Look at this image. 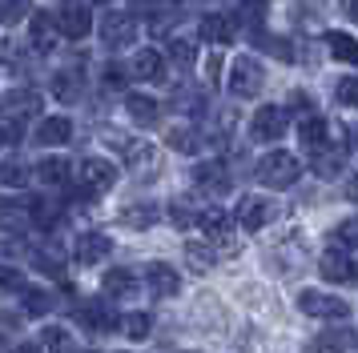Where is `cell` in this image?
Here are the masks:
<instances>
[{
	"label": "cell",
	"instance_id": "obj_9",
	"mask_svg": "<svg viewBox=\"0 0 358 353\" xmlns=\"http://www.w3.org/2000/svg\"><path fill=\"white\" fill-rule=\"evenodd\" d=\"M270 217H274L270 197H242V201H238V225H242V229H250V233L266 229V225H270Z\"/></svg>",
	"mask_w": 358,
	"mask_h": 353
},
{
	"label": "cell",
	"instance_id": "obj_42",
	"mask_svg": "<svg viewBox=\"0 0 358 353\" xmlns=\"http://www.w3.org/2000/svg\"><path fill=\"white\" fill-rule=\"evenodd\" d=\"M101 80H105V89H125V80H129V68H121V64H105Z\"/></svg>",
	"mask_w": 358,
	"mask_h": 353
},
{
	"label": "cell",
	"instance_id": "obj_37",
	"mask_svg": "<svg viewBox=\"0 0 358 353\" xmlns=\"http://www.w3.org/2000/svg\"><path fill=\"white\" fill-rule=\"evenodd\" d=\"M169 57H173L178 64H194V57H197L194 40H185V36H173V40H169Z\"/></svg>",
	"mask_w": 358,
	"mask_h": 353
},
{
	"label": "cell",
	"instance_id": "obj_31",
	"mask_svg": "<svg viewBox=\"0 0 358 353\" xmlns=\"http://www.w3.org/2000/svg\"><path fill=\"white\" fill-rule=\"evenodd\" d=\"M29 181H33V169H24L20 160H4V165H0V185L20 189V185H29Z\"/></svg>",
	"mask_w": 358,
	"mask_h": 353
},
{
	"label": "cell",
	"instance_id": "obj_20",
	"mask_svg": "<svg viewBox=\"0 0 358 353\" xmlns=\"http://www.w3.org/2000/svg\"><path fill=\"white\" fill-rule=\"evenodd\" d=\"M29 205L24 201H0V229H8V233H20V229H29Z\"/></svg>",
	"mask_w": 358,
	"mask_h": 353
},
{
	"label": "cell",
	"instance_id": "obj_1",
	"mask_svg": "<svg viewBox=\"0 0 358 353\" xmlns=\"http://www.w3.org/2000/svg\"><path fill=\"white\" fill-rule=\"evenodd\" d=\"M298 176H302V160L286 153V149H274V153H266L258 160V181L270 185V189H290Z\"/></svg>",
	"mask_w": 358,
	"mask_h": 353
},
{
	"label": "cell",
	"instance_id": "obj_38",
	"mask_svg": "<svg viewBox=\"0 0 358 353\" xmlns=\"http://www.w3.org/2000/svg\"><path fill=\"white\" fill-rule=\"evenodd\" d=\"M334 100H342V105H358V77H342L338 84H334Z\"/></svg>",
	"mask_w": 358,
	"mask_h": 353
},
{
	"label": "cell",
	"instance_id": "obj_16",
	"mask_svg": "<svg viewBox=\"0 0 358 353\" xmlns=\"http://www.w3.org/2000/svg\"><path fill=\"white\" fill-rule=\"evenodd\" d=\"M109 253H113V241L105 237V233H85V237L77 241V261H81V265H97V261H105Z\"/></svg>",
	"mask_w": 358,
	"mask_h": 353
},
{
	"label": "cell",
	"instance_id": "obj_27",
	"mask_svg": "<svg viewBox=\"0 0 358 353\" xmlns=\"http://www.w3.org/2000/svg\"><path fill=\"white\" fill-rule=\"evenodd\" d=\"M36 176L45 181V185H65L69 181V160L65 157H45L36 165Z\"/></svg>",
	"mask_w": 358,
	"mask_h": 353
},
{
	"label": "cell",
	"instance_id": "obj_44",
	"mask_svg": "<svg viewBox=\"0 0 358 353\" xmlns=\"http://www.w3.org/2000/svg\"><path fill=\"white\" fill-rule=\"evenodd\" d=\"M169 217H173V225H181V229H185V225L194 221V217H189V209H185V205H173V209H169Z\"/></svg>",
	"mask_w": 358,
	"mask_h": 353
},
{
	"label": "cell",
	"instance_id": "obj_40",
	"mask_svg": "<svg viewBox=\"0 0 358 353\" xmlns=\"http://www.w3.org/2000/svg\"><path fill=\"white\" fill-rule=\"evenodd\" d=\"M0 289L4 293H20L24 289V273L13 269V265H0Z\"/></svg>",
	"mask_w": 358,
	"mask_h": 353
},
{
	"label": "cell",
	"instance_id": "obj_19",
	"mask_svg": "<svg viewBox=\"0 0 358 353\" xmlns=\"http://www.w3.org/2000/svg\"><path fill=\"white\" fill-rule=\"evenodd\" d=\"M125 112H129V121H137V125H153L162 117V105L145 93H129L125 96Z\"/></svg>",
	"mask_w": 358,
	"mask_h": 353
},
{
	"label": "cell",
	"instance_id": "obj_4",
	"mask_svg": "<svg viewBox=\"0 0 358 353\" xmlns=\"http://www.w3.org/2000/svg\"><path fill=\"white\" fill-rule=\"evenodd\" d=\"M286 128H290L286 109L262 105V109L254 112V121H250V137H254V141H278V137H286Z\"/></svg>",
	"mask_w": 358,
	"mask_h": 353
},
{
	"label": "cell",
	"instance_id": "obj_36",
	"mask_svg": "<svg viewBox=\"0 0 358 353\" xmlns=\"http://www.w3.org/2000/svg\"><path fill=\"white\" fill-rule=\"evenodd\" d=\"M49 309H52V297H49V293H41V289L24 293V313H33V317H45Z\"/></svg>",
	"mask_w": 358,
	"mask_h": 353
},
{
	"label": "cell",
	"instance_id": "obj_34",
	"mask_svg": "<svg viewBox=\"0 0 358 353\" xmlns=\"http://www.w3.org/2000/svg\"><path fill=\"white\" fill-rule=\"evenodd\" d=\"M185 257H189V265H194L197 273H206L213 265V249L201 245V241H189V245H185Z\"/></svg>",
	"mask_w": 358,
	"mask_h": 353
},
{
	"label": "cell",
	"instance_id": "obj_30",
	"mask_svg": "<svg viewBox=\"0 0 358 353\" xmlns=\"http://www.w3.org/2000/svg\"><path fill=\"white\" fill-rule=\"evenodd\" d=\"M121 329H125L129 341H145L153 333V317L149 313H129V317H121Z\"/></svg>",
	"mask_w": 358,
	"mask_h": 353
},
{
	"label": "cell",
	"instance_id": "obj_25",
	"mask_svg": "<svg viewBox=\"0 0 358 353\" xmlns=\"http://www.w3.org/2000/svg\"><path fill=\"white\" fill-rule=\"evenodd\" d=\"M165 141H169V149H178V153H197V149H201V137H197V128H189V125L169 128Z\"/></svg>",
	"mask_w": 358,
	"mask_h": 353
},
{
	"label": "cell",
	"instance_id": "obj_33",
	"mask_svg": "<svg viewBox=\"0 0 358 353\" xmlns=\"http://www.w3.org/2000/svg\"><path fill=\"white\" fill-rule=\"evenodd\" d=\"M33 8V0H0V24H20Z\"/></svg>",
	"mask_w": 358,
	"mask_h": 353
},
{
	"label": "cell",
	"instance_id": "obj_5",
	"mask_svg": "<svg viewBox=\"0 0 358 353\" xmlns=\"http://www.w3.org/2000/svg\"><path fill=\"white\" fill-rule=\"evenodd\" d=\"M318 273L334 285H355L358 281V261L346 249H326L322 261H318Z\"/></svg>",
	"mask_w": 358,
	"mask_h": 353
},
{
	"label": "cell",
	"instance_id": "obj_15",
	"mask_svg": "<svg viewBox=\"0 0 358 353\" xmlns=\"http://www.w3.org/2000/svg\"><path fill=\"white\" fill-rule=\"evenodd\" d=\"M69 137H73V121H65V117H45L41 125H36L33 141L36 144H69Z\"/></svg>",
	"mask_w": 358,
	"mask_h": 353
},
{
	"label": "cell",
	"instance_id": "obj_29",
	"mask_svg": "<svg viewBox=\"0 0 358 353\" xmlns=\"http://www.w3.org/2000/svg\"><path fill=\"white\" fill-rule=\"evenodd\" d=\"M52 96H57V100H77V96H81V77H77L73 68H69V73H57V77H52Z\"/></svg>",
	"mask_w": 358,
	"mask_h": 353
},
{
	"label": "cell",
	"instance_id": "obj_22",
	"mask_svg": "<svg viewBox=\"0 0 358 353\" xmlns=\"http://www.w3.org/2000/svg\"><path fill=\"white\" fill-rule=\"evenodd\" d=\"M197 32H201V40H210V45H229V40H234V29H229L226 16H201Z\"/></svg>",
	"mask_w": 358,
	"mask_h": 353
},
{
	"label": "cell",
	"instance_id": "obj_10",
	"mask_svg": "<svg viewBox=\"0 0 358 353\" xmlns=\"http://www.w3.org/2000/svg\"><path fill=\"white\" fill-rule=\"evenodd\" d=\"M77 325L93 329V333H109V329H117V325H121V317L109 309V301H89V305H81V309H77Z\"/></svg>",
	"mask_w": 358,
	"mask_h": 353
},
{
	"label": "cell",
	"instance_id": "obj_18",
	"mask_svg": "<svg viewBox=\"0 0 358 353\" xmlns=\"http://www.w3.org/2000/svg\"><path fill=\"white\" fill-rule=\"evenodd\" d=\"M162 68H165L162 52H157V48H141V52H133V61H129V77L157 80V77H162Z\"/></svg>",
	"mask_w": 358,
	"mask_h": 353
},
{
	"label": "cell",
	"instance_id": "obj_3",
	"mask_svg": "<svg viewBox=\"0 0 358 353\" xmlns=\"http://www.w3.org/2000/svg\"><path fill=\"white\" fill-rule=\"evenodd\" d=\"M262 84H266V73H262V64L254 57H238L234 68H229V93L234 96H258Z\"/></svg>",
	"mask_w": 358,
	"mask_h": 353
},
{
	"label": "cell",
	"instance_id": "obj_13",
	"mask_svg": "<svg viewBox=\"0 0 358 353\" xmlns=\"http://www.w3.org/2000/svg\"><path fill=\"white\" fill-rule=\"evenodd\" d=\"M197 225L206 229V237H213L226 253H234L238 245H234V237H229V217L222 213V209H206V213H197Z\"/></svg>",
	"mask_w": 358,
	"mask_h": 353
},
{
	"label": "cell",
	"instance_id": "obj_43",
	"mask_svg": "<svg viewBox=\"0 0 358 353\" xmlns=\"http://www.w3.org/2000/svg\"><path fill=\"white\" fill-rule=\"evenodd\" d=\"M0 64H8V68H17V45L13 40H0Z\"/></svg>",
	"mask_w": 358,
	"mask_h": 353
},
{
	"label": "cell",
	"instance_id": "obj_8",
	"mask_svg": "<svg viewBox=\"0 0 358 353\" xmlns=\"http://www.w3.org/2000/svg\"><path fill=\"white\" fill-rule=\"evenodd\" d=\"M57 40H61L57 16H49V13H33V20H29V45H33V52L49 57L52 48H57Z\"/></svg>",
	"mask_w": 358,
	"mask_h": 353
},
{
	"label": "cell",
	"instance_id": "obj_26",
	"mask_svg": "<svg viewBox=\"0 0 358 353\" xmlns=\"http://www.w3.org/2000/svg\"><path fill=\"white\" fill-rule=\"evenodd\" d=\"M314 157V173L330 181L334 173H342V149H318V153H310Z\"/></svg>",
	"mask_w": 358,
	"mask_h": 353
},
{
	"label": "cell",
	"instance_id": "obj_7",
	"mask_svg": "<svg viewBox=\"0 0 358 353\" xmlns=\"http://www.w3.org/2000/svg\"><path fill=\"white\" fill-rule=\"evenodd\" d=\"M97 32H101V40H105L109 48H125L133 40L137 24H133L129 13H105L101 16V24H97Z\"/></svg>",
	"mask_w": 358,
	"mask_h": 353
},
{
	"label": "cell",
	"instance_id": "obj_11",
	"mask_svg": "<svg viewBox=\"0 0 358 353\" xmlns=\"http://www.w3.org/2000/svg\"><path fill=\"white\" fill-rule=\"evenodd\" d=\"M194 185L206 193H229V169L226 160H201V165H194Z\"/></svg>",
	"mask_w": 358,
	"mask_h": 353
},
{
	"label": "cell",
	"instance_id": "obj_12",
	"mask_svg": "<svg viewBox=\"0 0 358 353\" xmlns=\"http://www.w3.org/2000/svg\"><path fill=\"white\" fill-rule=\"evenodd\" d=\"M57 29H61V36H69V40H85V36L93 32V16H89V8H81V4H65V13L57 16Z\"/></svg>",
	"mask_w": 358,
	"mask_h": 353
},
{
	"label": "cell",
	"instance_id": "obj_45",
	"mask_svg": "<svg viewBox=\"0 0 358 353\" xmlns=\"http://www.w3.org/2000/svg\"><path fill=\"white\" fill-rule=\"evenodd\" d=\"M157 4H165V0H129L133 13H149V8H157Z\"/></svg>",
	"mask_w": 358,
	"mask_h": 353
},
{
	"label": "cell",
	"instance_id": "obj_17",
	"mask_svg": "<svg viewBox=\"0 0 358 353\" xmlns=\"http://www.w3.org/2000/svg\"><path fill=\"white\" fill-rule=\"evenodd\" d=\"M145 281H149V289H153L157 297H173V293L181 289V277L169 269L165 261H153V265H149V269H145Z\"/></svg>",
	"mask_w": 358,
	"mask_h": 353
},
{
	"label": "cell",
	"instance_id": "obj_49",
	"mask_svg": "<svg viewBox=\"0 0 358 353\" xmlns=\"http://www.w3.org/2000/svg\"><path fill=\"white\" fill-rule=\"evenodd\" d=\"M17 353H45V350H41V345H20Z\"/></svg>",
	"mask_w": 358,
	"mask_h": 353
},
{
	"label": "cell",
	"instance_id": "obj_32",
	"mask_svg": "<svg viewBox=\"0 0 358 353\" xmlns=\"http://www.w3.org/2000/svg\"><path fill=\"white\" fill-rule=\"evenodd\" d=\"M121 221L133 225V229H149V225L157 221V205H129L121 213Z\"/></svg>",
	"mask_w": 358,
	"mask_h": 353
},
{
	"label": "cell",
	"instance_id": "obj_47",
	"mask_svg": "<svg viewBox=\"0 0 358 353\" xmlns=\"http://www.w3.org/2000/svg\"><path fill=\"white\" fill-rule=\"evenodd\" d=\"M346 197H350V201H355V205H358V173L350 176V181H346Z\"/></svg>",
	"mask_w": 358,
	"mask_h": 353
},
{
	"label": "cell",
	"instance_id": "obj_21",
	"mask_svg": "<svg viewBox=\"0 0 358 353\" xmlns=\"http://www.w3.org/2000/svg\"><path fill=\"white\" fill-rule=\"evenodd\" d=\"M101 289H105L109 297H133V293H137V277H133L129 269H109L105 281H101Z\"/></svg>",
	"mask_w": 358,
	"mask_h": 353
},
{
	"label": "cell",
	"instance_id": "obj_46",
	"mask_svg": "<svg viewBox=\"0 0 358 353\" xmlns=\"http://www.w3.org/2000/svg\"><path fill=\"white\" fill-rule=\"evenodd\" d=\"M294 109H298V112H310V96H306V93H294Z\"/></svg>",
	"mask_w": 358,
	"mask_h": 353
},
{
	"label": "cell",
	"instance_id": "obj_24",
	"mask_svg": "<svg viewBox=\"0 0 358 353\" xmlns=\"http://www.w3.org/2000/svg\"><path fill=\"white\" fill-rule=\"evenodd\" d=\"M342 350H358V333L350 329H330L318 337V353H342Z\"/></svg>",
	"mask_w": 358,
	"mask_h": 353
},
{
	"label": "cell",
	"instance_id": "obj_35",
	"mask_svg": "<svg viewBox=\"0 0 358 353\" xmlns=\"http://www.w3.org/2000/svg\"><path fill=\"white\" fill-rule=\"evenodd\" d=\"M45 345H49L52 353H73V337H69L61 325H49V329H45Z\"/></svg>",
	"mask_w": 358,
	"mask_h": 353
},
{
	"label": "cell",
	"instance_id": "obj_41",
	"mask_svg": "<svg viewBox=\"0 0 358 353\" xmlns=\"http://www.w3.org/2000/svg\"><path fill=\"white\" fill-rule=\"evenodd\" d=\"M33 261H36L45 273H65V265H61V253H57V249H36Z\"/></svg>",
	"mask_w": 358,
	"mask_h": 353
},
{
	"label": "cell",
	"instance_id": "obj_28",
	"mask_svg": "<svg viewBox=\"0 0 358 353\" xmlns=\"http://www.w3.org/2000/svg\"><path fill=\"white\" fill-rule=\"evenodd\" d=\"M266 8H270L266 0H238L234 4V20L238 24H262L266 20Z\"/></svg>",
	"mask_w": 358,
	"mask_h": 353
},
{
	"label": "cell",
	"instance_id": "obj_39",
	"mask_svg": "<svg viewBox=\"0 0 358 353\" xmlns=\"http://www.w3.org/2000/svg\"><path fill=\"white\" fill-rule=\"evenodd\" d=\"M334 241H338V245H346V249H358V217L342 221L338 229H334Z\"/></svg>",
	"mask_w": 358,
	"mask_h": 353
},
{
	"label": "cell",
	"instance_id": "obj_48",
	"mask_svg": "<svg viewBox=\"0 0 358 353\" xmlns=\"http://www.w3.org/2000/svg\"><path fill=\"white\" fill-rule=\"evenodd\" d=\"M346 13H350V20L358 24V0H346Z\"/></svg>",
	"mask_w": 358,
	"mask_h": 353
},
{
	"label": "cell",
	"instance_id": "obj_6",
	"mask_svg": "<svg viewBox=\"0 0 358 353\" xmlns=\"http://www.w3.org/2000/svg\"><path fill=\"white\" fill-rule=\"evenodd\" d=\"M77 176H81L85 193H109L117 185V169L105 157H89L77 165Z\"/></svg>",
	"mask_w": 358,
	"mask_h": 353
},
{
	"label": "cell",
	"instance_id": "obj_2",
	"mask_svg": "<svg viewBox=\"0 0 358 353\" xmlns=\"http://www.w3.org/2000/svg\"><path fill=\"white\" fill-rule=\"evenodd\" d=\"M298 309L306 313V317H350V305L342 301V297H334V293H318V289H302L298 293Z\"/></svg>",
	"mask_w": 358,
	"mask_h": 353
},
{
	"label": "cell",
	"instance_id": "obj_23",
	"mask_svg": "<svg viewBox=\"0 0 358 353\" xmlns=\"http://www.w3.org/2000/svg\"><path fill=\"white\" fill-rule=\"evenodd\" d=\"M326 48L334 61H346V64H358V40L346 36V32H326Z\"/></svg>",
	"mask_w": 358,
	"mask_h": 353
},
{
	"label": "cell",
	"instance_id": "obj_14",
	"mask_svg": "<svg viewBox=\"0 0 358 353\" xmlns=\"http://www.w3.org/2000/svg\"><path fill=\"white\" fill-rule=\"evenodd\" d=\"M298 141H302L306 153H318V149H326V141H330V125H326L322 117L306 112V117L298 121Z\"/></svg>",
	"mask_w": 358,
	"mask_h": 353
}]
</instances>
